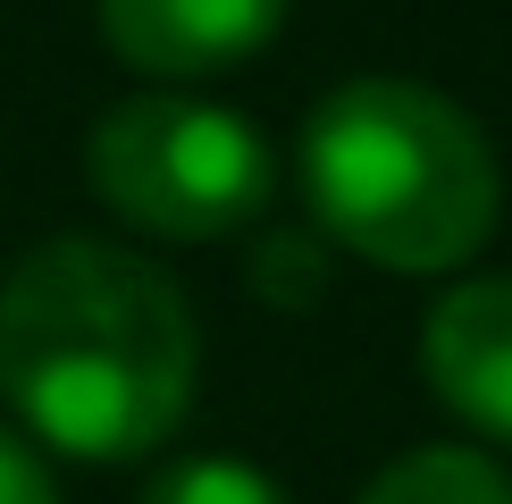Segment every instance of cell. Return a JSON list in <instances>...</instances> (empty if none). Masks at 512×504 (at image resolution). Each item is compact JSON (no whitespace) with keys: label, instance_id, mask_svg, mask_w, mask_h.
Here are the masks:
<instances>
[{"label":"cell","instance_id":"obj_2","mask_svg":"<svg viewBox=\"0 0 512 504\" xmlns=\"http://www.w3.org/2000/svg\"><path fill=\"white\" fill-rule=\"evenodd\" d=\"M303 202L328 244L361 252L378 269L429 278L462 269L496 236V152H487L479 118L445 101L437 84L412 76H353L311 110L303 143Z\"/></svg>","mask_w":512,"mask_h":504},{"label":"cell","instance_id":"obj_3","mask_svg":"<svg viewBox=\"0 0 512 504\" xmlns=\"http://www.w3.org/2000/svg\"><path fill=\"white\" fill-rule=\"evenodd\" d=\"M84 177L118 219L177 244H219L252 227L277 194L261 126L194 93H135L84 135Z\"/></svg>","mask_w":512,"mask_h":504},{"label":"cell","instance_id":"obj_7","mask_svg":"<svg viewBox=\"0 0 512 504\" xmlns=\"http://www.w3.org/2000/svg\"><path fill=\"white\" fill-rule=\"evenodd\" d=\"M143 504H286V488H277L269 471H252V462L202 454V462H177Z\"/></svg>","mask_w":512,"mask_h":504},{"label":"cell","instance_id":"obj_4","mask_svg":"<svg viewBox=\"0 0 512 504\" xmlns=\"http://www.w3.org/2000/svg\"><path fill=\"white\" fill-rule=\"evenodd\" d=\"M420 370L454 420L512 446V278H471L437 294L420 320Z\"/></svg>","mask_w":512,"mask_h":504},{"label":"cell","instance_id":"obj_9","mask_svg":"<svg viewBox=\"0 0 512 504\" xmlns=\"http://www.w3.org/2000/svg\"><path fill=\"white\" fill-rule=\"evenodd\" d=\"M0 504H59L51 471H42V454H26L9 429H0Z\"/></svg>","mask_w":512,"mask_h":504},{"label":"cell","instance_id":"obj_5","mask_svg":"<svg viewBox=\"0 0 512 504\" xmlns=\"http://www.w3.org/2000/svg\"><path fill=\"white\" fill-rule=\"evenodd\" d=\"M294 0H101V42L143 76H210L269 51Z\"/></svg>","mask_w":512,"mask_h":504},{"label":"cell","instance_id":"obj_1","mask_svg":"<svg viewBox=\"0 0 512 504\" xmlns=\"http://www.w3.org/2000/svg\"><path fill=\"white\" fill-rule=\"evenodd\" d=\"M194 303L143 252L59 236L0 286V395L59 454L135 462L194 404Z\"/></svg>","mask_w":512,"mask_h":504},{"label":"cell","instance_id":"obj_8","mask_svg":"<svg viewBox=\"0 0 512 504\" xmlns=\"http://www.w3.org/2000/svg\"><path fill=\"white\" fill-rule=\"evenodd\" d=\"M252 286L269 294L277 311H303L319 286H328V252H319V236L303 227V236H269L261 252H252Z\"/></svg>","mask_w":512,"mask_h":504},{"label":"cell","instance_id":"obj_6","mask_svg":"<svg viewBox=\"0 0 512 504\" xmlns=\"http://www.w3.org/2000/svg\"><path fill=\"white\" fill-rule=\"evenodd\" d=\"M353 504H512V479L479 446H420L387 462Z\"/></svg>","mask_w":512,"mask_h":504}]
</instances>
